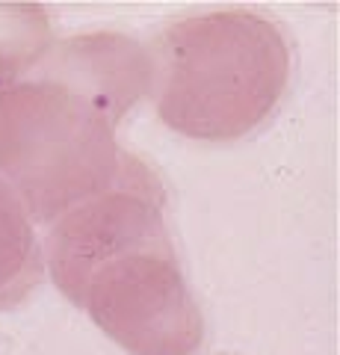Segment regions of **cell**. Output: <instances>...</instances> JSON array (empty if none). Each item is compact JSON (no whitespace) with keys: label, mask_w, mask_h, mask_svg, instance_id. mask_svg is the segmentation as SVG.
Listing matches in <instances>:
<instances>
[{"label":"cell","mask_w":340,"mask_h":355,"mask_svg":"<svg viewBox=\"0 0 340 355\" xmlns=\"http://www.w3.org/2000/svg\"><path fill=\"white\" fill-rule=\"evenodd\" d=\"M151 249H172L160 181L125 184L86 198L53 219L42 243L45 272L74 305H83L86 284L109 261Z\"/></svg>","instance_id":"277c9868"},{"label":"cell","mask_w":340,"mask_h":355,"mask_svg":"<svg viewBox=\"0 0 340 355\" xmlns=\"http://www.w3.org/2000/svg\"><path fill=\"white\" fill-rule=\"evenodd\" d=\"M30 77L57 83L116 128L154 86L148 42L125 33H78L53 42Z\"/></svg>","instance_id":"5b68a950"},{"label":"cell","mask_w":340,"mask_h":355,"mask_svg":"<svg viewBox=\"0 0 340 355\" xmlns=\"http://www.w3.org/2000/svg\"><path fill=\"white\" fill-rule=\"evenodd\" d=\"M53 42L51 18L42 6L0 3V77H30Z\"/></svg>","instance_id":"52a82bcc"},{"label":"cell","mask_w":340,"mask_h":355,"mask_svg":"<svg viewBox=\"0 0 340 355\" xmlns=\"http://www.w3.org/2000/svg\"><path fill=\"white\" fill-rule=\"evenodd\" d=\"M80 308L130 355H193L204 340V314L175 249L109 261L86 284Z\"/></svg>","instance_id":"3957f363"},{"label":"cell","mask_w":340,"mask_h":355,"mask_svg":"<svg viewBox=\"0 0 340 355\" xmlns=\"http://www.w3.org/2000/svg\"><path fill=\"white\" fill-rule=\"evenodd\" d=\"M0 178L42 225L92 196L157 181L89 104L36 77H0Z\"/></svg>","instance_id":"7a4b0ae2"},{"label":"cell","mask_w":340,"mask_h":355,"mask_svg":"<svg viewBox=\"0 0 340 355\" xmlns=\"http://www.w3.org/2000/svg\"><path fill=\"white\" fill-rule=\"evenodd\" d=\"M45 279L36 222L18 193L0 178V311L21 305Z\"/></svg>","instance_id":"8992f818"},{"label":"cell","mask_w":340,"mask_h":355,"mask_svg":"<svg viewBox=\"0 0 340 355\" xmlns=\"http://www.w3.org/2000/svg\"><path fill=\"white\" fill-rule=\"evenodd\" d=\"M148 48L157 116L186 139L249 137L272 119L293 74L284 30L243 9L178 18Z\"/></svg>","instance_id":"6da1fadb"}]
</instances>
